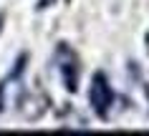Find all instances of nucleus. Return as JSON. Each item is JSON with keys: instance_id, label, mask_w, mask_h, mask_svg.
<instances>
[{"instance_id": "obj_1", "label": "nucleus", "mask_w": 149, "mask_h": 136, "mask_svg": "<svg viewBox=\"0 0 149 136\" xmlns=\"http://www.w3.org/2000/svg\"><path fill=\"white\" fill-rule=\"evenodd\" d=\"M88 104L94 108V113L99 119H106L114 106V88H111L109 78L104 73H94L91 86H88Z\"/></svg>"}, {"instance_id": "obj_2", "label": "nucleus", "mask_w": 149, "mask_h": 136, "mask_svg": "<svg viewBox=\"0 0 149 136\" xmlns=\"http://www.w3.org/2000/svg\"><path fill=\"white\" fill-rule=\"evenodd\" d=\"M63 53H66V61L61 63V76H63V86L68 88L71 93H76L79 91V58H76V53H71L66 46H61Z\"/></svg>"}, {"instance_id": "obj_3", "label": "nucleus", "mask_w": 149, "mask_h": 136, "mask_svg": "<svg viewBox=\"0 0 149 136\" xmlns=\"http://www.w3.org/2000/svg\"><path fill=\"white\" fill-rule=\"evenodd\" d=\"M3 25H5V15H0V30H3Z\"/></svg>"}]
</instances>
